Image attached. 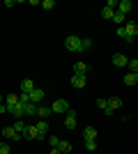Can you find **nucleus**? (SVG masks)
<instances>
[{
	"label": "nucleus",
	"mask_w": 138,
	"mask_h": 154,
	"mask_svg": "<svg viewBox=\"0 0 138 154\" xmlns=\"http://www.w3.org/2000/svg\"><path fill=\"white\" fill-rule=\"evenodd\" d=\"M87 62H74V74H87Z\"/></svg>",
	"instance_id": "2eb2a0df"
},
{
	"label": "nucleus",
	"mask_w": 138,
	"mask_h": 154,
	"mask_svg": "<svg viewBox=\"0 0 138 154\" xmlns=\"http://www.w3.org/2000/svg\"><path fill=\"white\" fill-rule=\"evenodd\" d=\"M65 46H67V51H72V53H83V39L76 37V35H69L65 39Z\"/></svg>",
	"instance_id": "f03ea898"
},
{
	"label": "nucleus",
	"mask_w": 138,
	"mask_h": 154,
	"mask_svg": "<svg viewBox=\"0 0 138 154\" xmlns=\"http://www.w3.org/2000/svg\"><path fill=\"white\" fill-rule=\"evenodd\" d=\"M97 106H99L101 110H104L106 106H108V99H97Z\"/></svg>",
	"instance_id": "c756f323"
},
{
	"label": "nucleus",
	"mask_w": 138,
	"mask_h": 154,
	"mask_svg": "<svg viewBox=\"0 0 138 154\" xmlns=\"http://www.w3.org/2000/svg\"><path fill=\"white\" fill-rule=\"evenodd\" d=\"M124 83H127V85H136V83H138V81H136V74H131V71H129V74L124 76Z\"/></svg>",
	"instance_id": "4be33fe9"
},
{
	"label": "nucleus",
	"mask_w": 138,
	"mask_h": 154,
	"mask_svg": "<svg viewBox=\"0 0 138 154\" xmlns=\"http://www.w3.org/2000/svg\"><path fill=\"white\" fill-rule=\"evenodd\" d=\"M85 147H87V152H94L97 149V140H85Z\"/></svg>",
	"instance_id": "a878e982"
},
{
	"label": "nucleus",
	"mask_w": 138,
	"mask_h": 154,
	"mask_svg": "<svg viewBox=\"0 0 138 154\" xmlns=\"http://www.w3.org/2000/svg\"><path fill=\"white\" fill-rule=\"evenodd\" d=\"M26 127H28V124H26V122H23V120H16V122H14V129H16V131H19V134H21V136L26 134Z\"/></svg>",
	"instance_id": "412c9836"
},
{
	"label": "nucleus",
	"mask_w": 138,
	"mask_h": 154,
	"mask_svg": "<svg viewBox=\"0 0 138 154\" xmlns=\"http://www.w3.org/2000/svg\"><path fill=\"white\" fill-rule=\"evenodd\" d=\"M65 127H67V129H74V127H76V110L69 108V110L65 113Z\"/></svg>",
	"instance_id": "0eeeda50"
},
{
	"label": "nucleus",
	"mask_w": 138,
	"mask_h": 154,
	"mask_svg": "<svg viewBox=\"0 0 138 154\" xmlns=\"http://www.w3.org/2000/svg\"><path fill=\"white\" fill-rule=\"evenodd\" d=\"M58 147H60V152H62V154H69V152H72V143L60 140V145H58Z\"/></svg>",
	"instance_id": "aec40b11"
},
{
	"label": "nucleus",
	"mask_w": 138,
	"mask_h": 154,
	"mask_svg": "<svg viewBox=\"0 0 138 154\" xmlns=\"http://www.w3.org/2000/svg\"><path fill=\"white\" fill-rule=\"evenodd\" d=\"M41 99H44V90H41V88H35V90L30 92V101H32V103H39Z\"/></svg>",
	"instance_id": "f8f14e48"
},
{
	"label": "nucleus",
	"mask_w": 138,
	"mask_h": 154,
	"mask_svg": "<svg viewBox=\"0 0 138 154\" xmlns=\"http://www.w3.org/2000/svg\"><path fill=\"white\" fill-rule=\"evenodd\" d=\"M113 64L122 69V67H127V64H129V58H127L124 53H115V55H113Z\"/></svg>",
	"instance_id": "6e6552de"
},
{
	"label": "nucleus",
	"mask_w": 138,
	"mask_h": 154,
	"mask_svg": "<svg viewBox=\"0 0 138 154\" xmlns=\"http://www.w3.org/2000/svg\"><path fill=\"white\" fill-rule=\"evenodd\" d=\"M9 113H12V115L16 117V120H23V117H26V110H23V103H19V106H14V108L9 110Z\"/></svg>",
	"instance_id": "4468645a"
},
{
	"label": "nucleus",
	"mask_w": 138,
	"mask_h": 154,
	"mask_svg": "<svg viewBox=\"0 0 138 154\" xmlns=\"http://www.w3.org/2000/svg\"><path fill=\"white\" fill-rule=\"evenodd\" d=\"M51 113H53V110H51V108H46V106H39V108H37V115H39L41 120H46Z\"/></svg>",
	"instance_id": "6ab92c4d"
},
{
	"label": "nucleus",
	"mask_w": 138,
	"mask_h": 154,
	"mask_svg": "<svg viewBox=\"0 0 138 154\" xmlns=\"http://www.w3.org/2000/svg\"><path fill=\"white\" fill-rule=\"evenodd\" d=\"M32 90H35V85H32V81H30V78L21 81V92H28V94H30Z\"/></svg>",
	"instance_id": "f3484780"
},
{
	"label": "nucleus",
	"mask_w": 138,
	"mask_h": 154,
	"mask_svg": "<svg viewBox=\"0 0 138 154\" xmlns=\"http://www.w3.org/2000/svg\"><path fill=\"white\" fill-rule=\"evenodd\" d=\"M127 67H129V71H131V74H138V60H129V64H127Z\"/></svg>",
	"instance_id": "b1692460"
},
{
	"label": "nucleus",
	"mask_w": 138,
	"mask_h": 154,
	"mask_svg": "<svg viewBox=\"0 0 138 154\" xmlns=\"http://www.w3.org/2000/svg\"><path fill=\"white\" fill-rule=\"evenodd\" d=\"M5 106H7V113H9L14 106H19V94H9V97H5Z\"/></svg>",
	"instance_id": "9b49d317"
},
{
	"label": "nucleus",
	"mask_w": 138,
	"mask_h": 154,
	"mask_svg": "<svg viewBox=\"0 0 138 154\" xmlns=\"http://www.w3.org/2000/svg\"><path fill=\"white\" fill-rule=\"evenodd\" d=\"M0 154H9V145L7 143H0Z\"/></svg>",
	"instance_id": "7c9ffc66"
},
{
	"label": "nucleus",
	"mask_w": 138,
	"mask_h": 154,
	"mask_svg": "<svg viewBox=\"0 0 138 154\" xmlns=\"http://www.w3.org/2000/svg\"><path fill=\"white\" fill-rule=\"evenodd\" d=\"M113 21H115V23H124V14L115 12V14H113Z\"/></svg>",
	"instance_id": "bb28decb"
},
{
	"label": "nucleus",
	"mask_w": 138,
	"mask_h": 154,
	"mask_svg": "<svg viewBox=\"0 0 138 154\" xmlns=\"http://www.w3.org/2000/svg\"><path fill=\"white\" fill-rule=\"evenodd\" d=\"M87 48H92V39L90 37H83V51H87Z\"/></svg>",
	"instance_id": "c85d7f7f"
},
{
	"label": "nucleus",
	"mask_w": 138,
	"mask_h": 154,
	"mask_svg": "<svg viewBox=\"0 0 138 154\" xmlns=\"http://www.w3.org/2000/svg\"><path fill=\"white\" fill-rule=\"evenodd\" d=\"M108 106H111L113 110H118L120 106H122V99H120V97H111V99H108Z\"/></svg>",
	"instance_id": "a211bd4d"
},
{
	"label": "nucleus",
	"mask_w": 138,
	"mask_h": 154,
	"mask_svg": "<svg viewBox=\"0 0 138 154\" xmlns=\"http://www.w3.org/2000/svg\"><path fill=\"white\" fill-rule=\"evenodd\" d=\"M51 110H53V113H67V110H69L67 99H55V101H53V106H51Z\"/></svg>",
	"instance_id": "39448f33"
},
{
	"label": "nucleus",
	"mask_w": 138,
	"mask_h": 154,
	"mask_svg": "<svg viewBox=\"0 0 138 154\" xmlns=\"http://www.w3.org/2000/svg\"><path fill=\"white\" fill-rule=\"evenodd\" d=\"M41 7H44V9H48V12H51L53 7H55V2H53V0H44V2H41Z\"/></svg>",
	"instance_id": "cd10ccee"
},
{
	"label": "nucleus",
	"mask_w": 138,
	"mask_h": 154,
	"mask_svg": "<svg viewBox=\"0 0 138 154\" xmlns=\"http://www.w3.org/2000/svg\"><path fill=\"white\" fill-rule=\"evenodd\" d=\"M51 154H62V152H60V147H53V149H51Z\"/></svg>",
	"instance_id": "2f4dec72"
},
{
	"label": "nucleus",
	"mask_w": 138,
	"mask_h": 154,
	"mask_svg": "<svg viewBox=\"0 0 138 154\" xmlns=\"http://www.w3.org/2000/svg\"><path fill=\"white\" fill-rule=\"evenodd\" d=\"M69 81H72V85L76 90H81V88H85V83H87V74H74Z\"/></svg>",
	"instance_id": "7ed1b4c3"
},
{
	"label": "nucleus",
	"mask_w": 138,
	"mask_h": 154,
	"mask_svg": "<svg viewBox=\"0 0 138 154\" xmlns=\"http://www.w3.org/2000/svg\"><path fill=\"white\" fill-rule=\"evenodd\" d=\"M2 136H5L7 140H14V143L23 138V136H21V134H19V131H16L14 127H5V129H2Z\"/></svg>",
	"instance_id": "20e7f679"
},
{
	"label": "nucleus",
	"mask_w": 138,
	"mask_h": 154,
	"mask_svg": "<svg viewBox=\"0 0 138 154\" xmlns=\"http://www.w3.org/2000/svg\"><path fill=\"white\" fill-rule=\"evenodd\" d=\"M2 113H7V106H5V103L0 106V115H2Z\"/></svg>",
	"instance_id": "473e14b6"
},
{
	"label": "nucleus",
	"mask_w": 138,
	"mask_h": 154,
	"mask_svg": "<svg viewBox=\"0 0 138 154\" xmlns=\"http://www.w3.org/2000/svg\"><path fill=\"white\" fill-rule=\"evenodd\" d=\"M23 138H28V140H39V131H37V127H35V124H28Z\"/></svg>",
	"instance_id": "423d86ee"
},
{
	"label": "nucleus",
	"mask_w": 138,
	"mask_h": 154,
	"mask_svg": "<svg viewBox=\"0 0 138 154\" xmlns=\"http://www.w3.org/2000/svg\"><path fill=\"white\" fill-rule=\"evenodd\" d=\"M35 127H37V131H39V140L41 138H48V122H46V120H39Z\"/></svg>",
	"instance_id": "1a4fd4ad"
},
{
	"label": "nucleus",
	"mask_w": 138,
	"mask_h": 154,
	"mask_svg": "<svg viewBox=\"0 0 138 154\" xmlns=\"http://www.w3.org/2000/svg\"><path fill=\"white\" fill-rule=\"evenodd\" d=\"M83 136H85V140H94V138H97V129L94 127H85L83 129Z\"/></svg>",
	"instance_id": "dca6fc26"
},
{
	"label": "nucleus",
	"mask_w": 138,
	"mask_h": 154,
	"mask_svg": "<svg viewBox=\"0 0 138 154\" xmlns=\"http://www.w3.org/2000/svg\"><path fill=\"white\" fill-rule=\"evenodd\" d=\"M136 81H138V74H136Z\"/></svg>",
	"instance_id": "f704fd0d"
},
{
	"label": "nucleus",
	"mask_w": 138,
	"mask_h": 154,
	"mask_svg": "<svg viewBox=\"0 0 138 154\" xmlns=\"http://www.w3.org/2000/svg\"><path fill=\"white\" fill-rule=\"evenodd\" d=\"M37 108H39V106H37V103H23V110H26V117H32V115H37Z\"/></svg>",
	"instance_id": "ddd939ff"
},
{
	"label": "nucleus",
	"mask_w": 138,
	"mask_h": 154,
	"mask_svg": "<svg viewBox=\"0 0 138 154\" xmlns=\"http://www.w3.org/2000/svg\"><path fill=\"white\" fill-rule=\"evenodd\" d=\"M113 14H115V9H111V7H104V9H101V16H104V19H113Z\"/></svg>",
	"instance_id": "5701e85b"
},
{
	"label": "nucleus",
	"mask_w": 138,
	"mask_h": 154,
	"mask_svg": "<svg viewBox=\"0 0 138 154\" xmlns=\"http://www.w3.org/2000/svg\"><path fill=\"white\" fill-rule=\"evenodd\" d=\"M2 103H5V97H2V94H0V106H2Z\"/></svg>",
	"instance_id": "72a5a7b5"
},
{
	"label": "nucleus",
	"mask_w": 138,
	"mask_h": 154,
	"mask_svg": "<svg viewBox=\"0 0 138 154\" xmlns=\"http://www.w3.org/2000/svg\"><path fill=\"white\" fill-rule=\"evenodd\" d=\"M48 143H51V147H58V145H60V138H58V136H51V134H48Z\"/></svg>",
	"instance_id": "393cba45"
},
{
	"label": "nucleus",
	"mask_w": 138,
	"mask_h": 154,
	"mask_svg": "<svg viewBox=\"0 0 138 154\" xmlns=\"http://www.w3.org/2000/svg\"><path fill=\"white\" fill-rule=\"evenodd\" d=\"M136 35H138V23L136 21H129V23H124V26L118 28V37H122L124 42H129V44L136 39Z\"/></svg>",
	"instance_id": "f257e3e1"
},
{
	"label": "nucleus",
	"mask_w": 138,
	"mask_h": 154,
	"mask_svg": "<svg viewBox=\"0 0 138 154\" xmlns=\"http://www.w3.org/2000/svg\"><path fill=\"white\" fill-rule=\"evenodd\" d=\"M131 0H120V2H118V12L120 14H129V12H131Z\"/></svg>",
	"instance_id": "9d476101"
}]
</instances>
